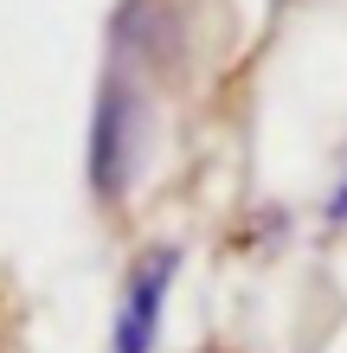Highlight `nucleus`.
<instances>
[{
  "mask_svg": "<svg viewBox=\"0 0 347 353\" xmlns=\"http://www.w3.org/2000/svg\"><path fill=\"white\" fill-rule=\"evenodd\" d=\"M155 141V103H148V77L110 65L90 103V135H84V180L97 205H122L141 180Z\"/></svg>",
  "mask_w": 347,
  "mask_h": 353,
  "instance_id": "obj_1",
  "label": "nucleus"
},
{
  "mask_svg": "<svg viewBox=\"0 0 347 353\" xmlns=\"http://www.w3.org/2000/svg\"><path fill=\"white\" fill-rule=\"evenodd\" d=\"M174 276H180V251L174 244H148L116 296V321H110V353H155L161 347V321L174 302Z\"/></svg>",
  "mask_w": 347,
  "mask_h": 353,
  "instance_id": "obj_2",
  "label": "nucleus"
},
{
  "mask_svg": "<svg viewBox=\"0 0 347 353\" xmlns=\"http://www.w3.org/2000/svg\"><path fill=\"white\" fill-rule=\"evenodd\" d=\"M328 225H341V232H347V174L335 180V193H328Z\"/></svg>",
  "mask_w": 347,
  "mask_h": 353,
  "instance_id": "obj_3",
  "label": "nucleus"
}]
</instances>
